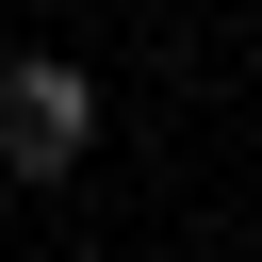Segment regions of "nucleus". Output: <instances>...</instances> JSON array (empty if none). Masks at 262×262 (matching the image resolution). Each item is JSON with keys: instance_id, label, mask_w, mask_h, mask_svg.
<instances>
[{"instance_id": "nucleus-1", "label": "nucleus", "mask_w": 262, "mask_h": 262, "mask_svg": "<svg viewBox=\"0 0 262 262\" xmlns=\"http://www.w3.org/2000/svg\"><path fill=\"white\" fill-rule=\"evenodd\" d=\"M82 147H98V82L66 49H16L0 66V180H66Z\"/></svg>"}, {"instance_id": "nucleus-2", "label": "nucleus", "mask_w": 262, "mask_h": 262, "mask_svg": "<svg viewBox=\"0 0 262 262\" xmlns=\"http://www.w3.org/2000/svg\"><path fill=\"white\" fill-rule=\"evenodd\" d=\"M0 213H16V180H0Z\"/></svg>"}]
</instances>
